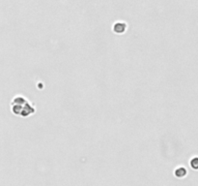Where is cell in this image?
<instances>
[{
    "instance_id": "cell-1",
    "label": "cell",
    "mask_w": 198,
    "mask_h": 186,
    "mask_svg": "<svg viewBox=\"0 0 198 186\" xmlns=\"http://www.w3.org/2000/svg\"><path fill=\"white\" fill-rule=\"evenodd\" d=\"M126 29H127V24L125 23H121V21H119V23H116L113 25V31L115 33H117V34L124 33L125 31H126Z\"/></svg>"
},
{
    "instance_id": "cell-2",
    "label": "cell",
    "mask_w": 198,
    "mask_h": 186,
    "mask_svg": "<svg viewBox=\"0 0 198 186\" xmlns=\"http://www.w3.org/2000/svg\"><path fill=\"white\" fill-rule=\"evenodd\" d=\"M187 175V170L185 168H179L176 170L175 171V175L176 176H178V177H183V176H185Z\"/></svg>"
},
{
    "instance_id": "cell-3",
    "label": "cell",
    "mask_w": 198,
    "mask_h": 186,
    "mask_svg": "<svg viewBox=\"0 0 198 186\" xmlns=\"http://www.w3.org/2000/svg\"><path fill=\"white\" fill-rule=\"evenodd\" d=\"M190 165H192V167L195 170L198 169V158H193L192 160V162H190Z\"/></svg>"
}]
</instances>
